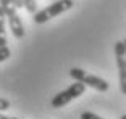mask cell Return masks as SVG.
<instances>
[{"label": "cell", "instance_id": "cell-1", "mask_svg": "<svg viewBox=\"0 0 126 119\" xmlns=\"http://www.w3.org/2000/svg\"><path fill=\"white\" fill-rule=\"evenodd\" d=\"M71 7H73V0H58V2H53L47 8L34 13V23L36 24H44L48 19H52L55 16L65 13V11H68Z\"/></svg>", "mask_w": 126, "mask_h": 119}, {"label": "cell", "instance_id": "cell-2", "mask_svg": "<svg viewBox=\"0 0 126 119\" xmlns=\"http://www.w3.org/2000/svg\"><path fill=\"white\" fill-rule=\"evenodd\" d=\"M0 7H2L5 16H7V21H8L11 34H13L16 39H23L24 37V26H23L21 18H19L16 8L11 3V0H0Z\"/></svg>", "mask_w": 126, "mask_h": 119}, {"label": "cell", "instance_id": "cell-3", "mask_svg": "<svg viewBox=\"0 0 126 119\" xmlns=\"http://www.w3.org/2000/svg\"><path fill=\"white\" fill-rule=\"evenodd\" d=\"M84 92H86V85L82 84V82L76 81L74 84H71L68 89H65V90H62L60 93H57L55 97L52 98L50 105H52V108H63V106L68 105L70 101L79 98Z\"/></svg>", "mask_w": 126, "mask_h": 119}, {"label": "cell", "instance_id": "cell-4", "mask_svg": "<svg viewBox=\"0 0 126 119\" xmlns=\"http://www.w3.org/2000/svg\"><path fill=\"white\" fill-rule=\"evenodd\" d=\"M70 76L74 79V81L82 82L86 87H92V89L99 90V92H107L108 87H110L105 79L97 77V76H94V74H89V72H86V71L81 69V68H71Z\"/></svg>", "mask_w": 126, "mask_h": 119}, {"label": "cell", "instance_id": "cell-5", "mask_svg": "<svg viewBox=\"0 0 126 119\" xmlns=\"http://www.w3.org/2000/svg\"><path fill=\"white\" fill-rule=\"evenodd\" d=\"M115 56H116V66H118L120 90L123 95H126V47L123 40H118L115 44Z\"/></svg>", "mask_w": 126, "mask_h": 119}, {"label": "cell", "instance_id": "cell-6", "mask_svg": "<svg viewBox=\"0 0 126 119\" xmlns=\"http://www.w3.org/2000/svg\"><path fill=\"white\" fill-rule=\"evenodd\" d=\"M5 19H7V16H5L3 10H2V7H0V47H5V45H7V34H5Z\"/></svg>", "mask_w": 126, "mask_h": 119}, {"label": "cell", "instance_id": "cell-7", "mask_svg": "<svg viewBox=\"0 0 126 119\" xmlns=\"http://www.w3.org/2000/svg\"><path fill=\"white\" fill-rule=\"evenodd\" d=\"M37 0H24V8L28 10V13H36L37 11Z\"/></svg>", "mask_w": 126, "mask_h": 119}, {"label": "cell", "instance_id": "cell-8", "mask_svg": "<svg viewBox=\"0 0 126 119\" xmlns=\"http://www.w3.org/2000/svg\"><path fill=\"white\" fill-rule=\"evenodd\" d=\"M10 58V48H8L7 45L5 47H0V63L5 61V60Z\"/></svg>", "mask_w": 126, "mask_h": 119}, {"label": "cell", "instance_id": "cell-9", "mask_svg": "<svg viewBox=\"0 0 126 119\" xmlns=\"http://www.w3.org/2000/svg\"><path fill=\"white\" fill-rule=\"evenodd\" d=\"M81 119H104V118L97 116L95 113H92V111H84V113L81 114Z\"/></svg>", "mask_w": 126, "mask_h": 119}, {"label": "cell", "instance_id": "cell-10", "mask_svg": "<svg viewBox=\"0 0 126 119\" xmlns=\"http://www.w3.org/2000/svg\"><path fill=\"white\" fill-rule=\"evenodd\" d=\"M10 108V101L7 98H0V111H7Z\"/></svg>", "mask_w": 126, "mask_h": 119}, {"label": "cell", "instance_id": "cell-11", "mask_svg": "<svg viewBox=\"0 0 126 119\" xmlns=\"http://www.w3.org/2000/svg\"><path fill=\"white\" fill-rule=\"evenodd\" d=\"M0 119H10V118H7V116H3L2 113H0Z\"/></svg>", "mask_w": 126, "mask_h": 119}, {"label": "cell", "instance_id": "cell-12", "mask_svg": "<svg viewBox=\"0 0 126 119\" xmlns=\"http://www.w3.org/2000/svg\"><path fill=\"white\" fill-rule=\"evenodd\" d=\"M120 119H126V114H123V116H121V118H120Z\"/></svg>", "mask_w": 126, "mask_h": 119}, {"label": "cell", "instance_id": "cell-13", "mask_svg": "<svg viewBox=\"0 0 126 119\" xmlns=\"http://www.w3.org/2000/svg\"><path fill=\"white\" fill-rule=\"evenodd\" d=\"M123 42H125V47H126V39H125V40H123Z\"/></svg>", "mask_w": 126, "mask_h": 119}, {"label": "cell", "instance_id": "cell-14", "mask_svg": "<svg viewBox=\"0 0 126 119\" xmlns=\"http://www.w3.org/2000/svg\"><path fill=\"white\" fill-rule=\"evenodd\" d=\"M10 119H18V118H10Z\"/></svg>", "mask_w": 126, "mask_h": 119}]
</instances>
